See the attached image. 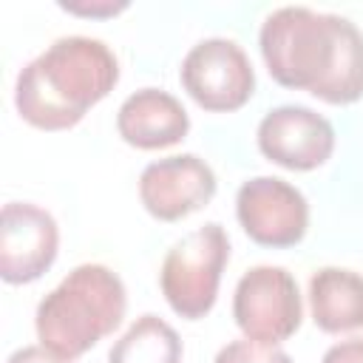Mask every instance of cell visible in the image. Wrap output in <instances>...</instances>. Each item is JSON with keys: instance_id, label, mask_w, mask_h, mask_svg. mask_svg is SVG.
Masks as SVG:
<instances>
[{"instance_id": "cell-9", "label": "cell", "mask_w": 363, "mask_h": 363, "mask_svg": "<svg viewBox=\"0 0 363 363\" xmlns=\"http://www.w3.org/2000/svg\"><path fill=\"white\" fill-rule=\"evenodd\" d=\"M258 150L286 170H315L335 150V128L312 108L281 105L258 122Z\"/></svg>"}, {"instance_id": "cell-6", "label": "cell", "mask_w": 363, "mask_h": 363, "mask_svg": "<svg viewBox=\"0 0 363 363\" xmlns=\"http://www.w3.org/2000/svg\"><path fill=\"white\" fill-rule=\"evenodd\" d=\"M182 85L199 108L230 113L252 96L255 74L238 43L210 37L196 43L182 60Z\"/></svg>"}, {"instance_id": "cell-10", "label": "cell", "mask_w": 363, "mask_h": 363, "mask_svg": "<svg viewBox=\"0 0 363 363\" xmlns=\"http://www.w3.org/2000/svg\"><path fill=\"white\" fill-rule=\"evenodd\" d=\"M216 196V173L196 153L150 162L139 176V199L159 221H179Z\"/></svg>"}, {"instance_id": "cell-14", "label": "cell", "mask_w": 363, "mask_h": 363, "mask_svg": "<svg viewBox=\"0 0 363 363\" xmlns=\"http://www.w3.org/2000/svg\"><path fill=\"white\" fill-rule=\"evenodd\" d=\"M213 363H292V357L278 346H267L255 340H233L216 354Z\"/></svg>"}, {"instance_id": "cell-13", "label": "cell", "mask_w": 363, "mask_h": 363, "mask_svg": "<svg viewBox=\"0 0 363 363\" xmlns=\"http://www.w3.org/2000/svg\"><path fill=\"white\" fill-rule=\"evenodd\" d=\"M108 363H182V340L159 315H142L113 343Z\"/></svg>"}, {"instance_id": "cell-5", "label": "cell", "mask_w": 363, "mask_h": 363, "mask_svg": "<svg viewBox=\"0 0 363 363\" xmlns=\"http://www.w3.org/2000/svg\"><path fill=\"white\" fill-rule=\"evenodd\" d=\"M233 318L247 340L275 346L301 326V292L284 267H252L241 275L233 295Z\"/></svg>"}, {"instance_id": "cell-15", "label": "cell", "mask_w": 363, "mask_h": 363, "mask_svg": "<svg viewBox=\"0 0 363 363\" xmlns=\"http://www.w3.org/2000/svg\"><path fill=\"white\" fill-rule=\"evenodd\" d=\"M320 363H363V337H352L329 346Z\"/></svg>"}, {"instance_id": "cell-4", "label": "cell", "mask_w": 363, "mask_h": 363, "mask_svg": "<svg viewBox=\"0 0 363 363\" xmlns=\"http://www.w3.org/2000/svg\"><path fill=\"white\" fill-rule=\"evenodd\" d=\"M227 261H230V238L224 227L216 221L176 241L167 250L159 272V286L170 309L187 320L204 318L216 303Z\"/></svg>"}, {"instance_id": "cell-1", "label": "cell", "mask_w": 363, "mask_h": 363, "mask_svg": "<svg viewBox=\"0 0 363 363\" xmlns=\"http://www.w3.org/2000/svg\"><path fill=\"white\" fill-rule=\"evenodd\" d=\"M258 45L269 77L284 88L306 91L329 105L363 96V34L340 14L284 6L264 20Z\"/></svg>"}, {"instance_id": "cell-17", "label": "cell", "mask_w": 363, "mask_h": 363, "mask_svg": "<svg viewBox=\"0 0 363 363\" xmlns=\"http://www.w3.org/2000/svg\"><path fill=\"white\" fill-rule=\"evenodd\" d=\"M65 11H74V14H85V17H99V14H116L122 9H128V3H102V6H82V3H60Z\"/></svg>"}, {"instance_id": "cell-8", "label": "cell", "mask_w": 363, "mask_h": 363, "mask_svg": "<svg viewBox=\"0 0 363 363\" xmlns=\"http://www.w3.org/2000/svg\"><path fill=\"white\" fill-rule=\"evenodd\" d=\"M60 230L48 210L28 201H9L0 213V278L31 284L57 258Z\"/></svg>"}, {"instance_id": "cell-11", "label": "cell", "mask_w": 363, "mask_h": 363, "mask_svg": "<svg viewBox=\"0 0 363 363\" xmlns=\"http://www.w3.org/2000/svg\"><path fill=\"white\" fill-rule=\"evenodd\" d=\"M119 136L139 150H162L179 145L190 130V116L182 102L159 88L130 94L116 111Z\"/></svg>"}, {"instance_id": "cell-12", "label": "cell", "mask_w": 363, "mask_h": 363, "mask_svg": "<svg viewBox=\"0 0 363 363\" xmlns=\"http://www.w3.org/2000/svg\"><path fill=\"white\" fill-rule=\"evenodd\" d=\"M309 309L320 332L363 329V275L343 267L318 269L309 278Z\"/></svg>"}, {"instance_id": "cell-2", "label": "cell", "mask_w": 363, "mask_h": 363, "mask_svg": "<svg viewBox=\"0 0 363 363\" xmlns=\"http://www.w3.org/2000/svg\"><path fill=\"white\" fill-rule=\"evenodd\" d=\"M119 82L113 51L94 37H60L17 77V113L40 130H68Z\"/></svg>"}, {"instance_id": "cell-16", "label": "cell", "mask_w": 363, "mask_h": 363, "mask_svg": "<svg viewBox=\"0 0 363 363\" xmlns=\"http://www.w3.org/2000/svg\"><path fill=\"white\" fill-rule=\"evenodd\" d=\"M6 363H74V360L60 357L45 346H23V349L11 352Z\"/></svg>"}, {"instance_id": "cell-7", "label": "cell", "mask_w": 363, "mask_h": 363, "mask_svg": "<svg viewBox=\"0 0 363 363\" xmlns=\"http://www.w3.org/2000/svg\"><path fill=\"white\" fill-rule=\"evenodd\" d=\"M235 216L244 233L272 250L295 247L309 227V204L303 193L278 179V176H255L238 187Z\"/></svg>"}, {"instance_id": "cell-3", "label": "cell", "mask_w": 363, "mask_h": 363, "mask_svg": "<svg viewBox=\"0 0 363 363\" xmlns=\"http://www.w3.org/2000/svg\"><path fill=\"white\" fill-rule=\"evenodd\" d=\"M125 306V284L113 269L79 264L37 306L34 329L40 346L74 360L122 323Z\"/></svg>"}]
</instances>
